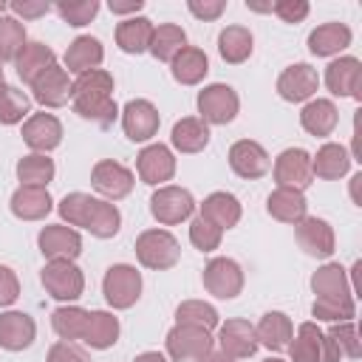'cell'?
Listing matches in <instances>:
<instances>
[{
	"instance_id": "6da1fadb",
	"label": "cell",
	"mask_w": 362,
	"mask_h": 362,
	"mask_svg": "<svg viewBox=\"0 0 362 362\" xmlns=\"http://www.w3.org/2000/svg\"><path fill=\"white\" fill-rule=\"evenodd\" d=\"M136 260L150 272H167L181 260V243L167 229H144L136 238Z\"/></svg>"
},
{
	"instance_id": "7a4b0ae2",
	"label": "cell",
	"mask_w": 362,
	"mask_h": 362,
	"mask_svg": "<svg viewBox=\"0 0 362 362\" xmlns=\"http://www.w3.org/2000/svg\"><path fill=\"white\" fill-rule=\"evenodd\" d=\"M40 280H42V288L62 305L76 303L85 291V274L74 260H48L42 266Z\"/></svg>"
},
{
	"instance_id": "3957f363",
	"label": "cell",
	"mask_w": 362,
	"mask_h": 362,
	"mask_svg": "<svg viewBox=\"0 0 362 362\" xmlns=\"http://www.w3.org/2000/svg\"><path fill=\"white\" fill-rule=\"evenodd\" d=\"M102 294L116 311L136 305L141 297V272L130 263H113L102 277Z\"/></svg>"
},
{
	"instance_id": "277c9868",
	"label": "cell",
	"mask_w": 362,
	"mask_h": 362,
	"mask_svg": "<svg viewBox=\"0 0 362 362\" xmlns=\"http://www.w3.org/2000/svg\"><path fill=\"white\" fill-rule=\"evenodd\" d=\"M195 198L189 189L175 187V184H164L150 195V215L161 223V226H175L181 221H189L195 212Z\"/></svg>"
},
{
	"instance_id": "5b68a950",
	"label": "cell",
	"mask_w": 362,
	"mask_h": 362,
	"mask_svg": "<svg viewBox=\"0 0 362 362\" xmlns=\"http://www.w3.org/2000/svg\"><path fill=\"white\" fill-rule=\"evenodd\" d=\"M164 345H167V356L173 362H198L201 356H206L212 351V331L175 322L167 331Z\"/></svg>"
},
{
	"instance_id": "8992f818",
	"label": "cell",
	"mask_w": 362,
	"mask_h": 362,
	"mask_svg": "<svg viewBox=\"0 0 362 362\" xmlns=\"http://www.w3.org/2000/svg\"><path fill=\"white\" fill-rule=\"evenodd\" d=\"M240 110V99L235 93L232 85L226 82H212L206 88L198 90V119L206 122V124H229L235 122Z\"/></svg>"
},
{
	"instance_id": "52a82bcc",
	"label": "cell",
	"mask_w": 362,
	"mask_h": 362,
	"mask_svg": "<svg viewBox=\"0 0 362 362\" xmlns=\"http://www.w3.org/2000/svg\"><path fill=\"white\" fill-rule=\"evenodd\" d=\"M90 187L102 195V201H122L133 192L136 175L124 164H119L113 158H102L90 170Z\"/></svg>"
},
{
	"instance_id": "ba28073f",
	"label": "cell",
	"mask_w": 362,
	"mask_h": 362,
	"mask_svg": "<svg viewBox=\"0 0 362 362\" xmlns=\"http://www.w3.org/2000/svg\"><path fill=\"white\" fill-rule=\"evenodd\" d=\"M201 280L215 300H235L243 291V269L232 257H212L204 266Z\"/></svg>"
},
{
	"instance_id": "9c48e42d",
	"label": "cell",
	"mask_w": 362,
	"mask_h": 362,
	"mask_svg": "<svg viewBox=\"0 0 362 362\" xmlns=\"http://www.w3.org/2000/svg\"><path fill=\"white\" fill-rule=\"evenodd\" d=\"M272 175L277 181V187H288V189H305L314 181L311 173V153H305L303 147H286L272 167Z\"/></svg>"
},
{
	"instance_id": "30bf717a",
	"label": "cell",
	"mask_w": 362,
	"mask_h": 362,
	"mask_svg": "<svg viewBox=\"0 0 362 362\" xmlns=\"http://www.w3.org/2000/svg\"><path fill=\"white\" fill-rule=\"evenodd\" d=\"M122 130L130 141H150L156 133H158V124H161V116H158V107L150 102V99H130L122 110Z\"/></svg>"
},
{
	"instance_id": "8fae6325",
	"label": "cell",
	"mask_w": 362,
	"mask_h": 362,
	"mask_svg": "<svg viewBox=\"0 0 362 362\" xmlns=\"http://www.w3.org/2000/svg\"><path fill=\"white\" fill-rule=\"evenodd\" d=\"M294 238H297L300 249L308 257H317V260H328L337 249V238H334L331 223L325 218H317V215H305L294 226Z\"/></svg>"
},
{
	"instance_id": "7c38bea8",
	"label": "cell",
	"mask_w": 362,
	"mask_h": 362,
	"mask_svg": "<svg viewBox=\"0 0 362 362\" xmlns=\"http://www.w3.org/2000/svg\"><path fill=\"white\" fill-rule=\"evenodd\" d=\"M37 246L45 260H76L82 255V235L65 223H48L37 235Z\"/></svg>"
},
{
	"instance_id": "4fadbf2b",
	"label": "cell",
	"mask_w": 362,
	"mask_h": 362,
	"mask_svg": "<svg viewBox=\"0 0 362 362\" xmlns=\"http://www.w3.org/2000/svg\"><path fill=\"white\" fill-rule=\"evenodd\" d=\"M317 88H320V74L308 62H294V65L283 68L280 76H277V93H280V99H286L291 105L308 102L317 93Z\"/></svg>"
},
{
	"instance_id": "5bb4252c",
	"label": "cell",
	"mask_w": 362,
	"mask_h": 362,
	"mask_svg": "<svg viewBox=\"0 0 362 362\" xmlns=\"http://www.w3.org/2000/svg\"><path fill=\"white\" fill-rule=\"evenodd\" d=\"M71 90H74V79L57 62L31 82V99L37 105H42V107H62V105H68L71 102Z\"/></svg>"
},
{
	"instance_id": "9a60e30c",
	"label": "cell",
	"mask_w": 362,
	"mask_h": 362,
	"mask_svg": "<svg viewBox=\"0 0 362 362\" xmlns=\"http://www.w3.org/2000/svg\"><path fill=\"white\" fill-rule=\"evenodd\" d=\"M136 173L150 187H164L175 175V156L167 144H147L136 156Z\"/></svg>"
},
{
	"instance_id": "2e32d148",
	"label": "cell",
	"mask_w": 362,
	"mask_h": 362,
	"mask_svg": "<svg viewBox=\"0 0 362 362\" xmlns=\"http://www.w3.org/2000/svg\"><path fill=\"white\" fill-rule=\"evenodd\" d=\"M23 141L31 153L48 156L62 141V122L54 113H31L23 122Z\"/></svg>"
},
{
	"instance_id": "e0dca14e",
	"label": "cell",
	"mask_w": 362,
	"mask_h": 362,
	"mask_svg": "<svg viewBox=\"0 0 362 362\" xmlns=\"http://www.w3.org/2000/svg\"><path fill=\"white\" fill-rule=\"evenodd\" d=\"M229 167H232L235 175H240L246 181H255V178H263L269 173L272 158H269V153L260 141L240 139L229 147Z\"/></svg>"
},
{
	"instance_id": "ac0fdd59",
	"label": "cell",
	"mask_w": 362,
	"mask_h": 362,
	"mask_svg": "<svg viewBox=\"0 0 362 362\" xmlns=\"http://www.w3.org/2000/svg\"><path fill=\"white\" fill-rule=\"evenodd\" d=\"M218 345L223 354H229L238 362L255 356V351L260 348L257 337H255V325L249 320H240V317H232L218 328Z\"/></svg>"
},
{
	"instance_id": "d6986e66",
	"label": "cell",
	"mask_w": 362,
	"mask_h": 362,
	"mask_svg": "<svg viewBox=\"0 0 362 362\" xmlns=\"http://www.w3.org/2000/svg\"><path fill=\"white\" fill-rule=\"evenodd\" d=\"M325 88L334 96L362 99V62L356 57H339L325 68Z\"/></svg>"
},
{
	"instance_id": "ffe728a7",
	"label": "cell",
	"mask_w": 362,
	"mask_h": 362,
	"mask_svg": "<svg viewBox=\"0 0 362 362\" xmlns=\"http://www.w3.org/2000/svg\"><path fill=\"white\" fill-rule=\"evenodd\" d=\"M37 339V322L25 311H3L0 314V348L3 351H25Z\"/></svg>"
},
{
	"instance_id": "44dd1931",
	"label": "cell",
	"mask_w": 362,
	"mask_h": 362,
	"mask_svg": "<svg viewBox=\"0 0 362 362\" xmlns=\"http://www.w3.org/2000/svg\"><path fill=\"white\" fill-rule=\"evenodd\" d=\"M51 206L54 201H51L48 187H28V184H20L8 201L11 215L20 221H42L51 212Z\"/></svg>"
},
{
	"instance_id": "7402d4cb",
	"label": "cell",
	"mask_w": 362,
	"mask_h": 362,
	"mask_svg": "<svg viewBox=\"0 0 362 362\" xmlns=\"http://www.w3.org/2000/svg\"><path fill=\"white\" fill-rule=\"evenodd\" d=\"M266 212L280 221V223H291L297 226L305 215H308V201H305V192L300 189H288V187H274L266 198Z\"/></svg>"
},
{
	"instance_id": "603a6c76",
	"label": "cell",
	"mask_w": 362,
	"mask_h": 362,
	"mask_svg": "<svg viewBox=\"0 0 362 362\" xmlns=\"http://www.w3.org/2000/svg\"><path fill=\"white\" fill-rule=\"evenodd\" d=\"M102 59H105V48H102V42L96 40V37H90V34H79L71 45H68V51H65V57H62V68L68 71V74H88V71H96L99 65H102Z\"/></svg>"
},
{
	"instance_id": "cb8c5ba5",
	"label": "cell",
	"mask_w": 362,
	"mask_h": 362,
	"mask_svg": "<svg viewBox=\"0 0 362 362\" xmlns=\"http://www.w3.org/2000/svg\"><path fill=\"white\" fill-rule=\"evenodd\" d=\"M240 215H243L240 201H238L232 192H226V189L209 192V195L204 198V204H201V218L209 221V223H215L221 232L238 226V223H240Z\"/></svg>"
},
{
	"instance_id": "d4e9b609",
	"label": "cell",
	"mask_w": 362,
	"mask_h": 362,
	"mask_svg": "<svg viewBox=\"0 0 362 362\" xmlns=\"http://www.w3.org/2000/svg\"><path fill=\"white\" fill-rule=\"evenodd\" d=\"M300 124L308 136H317V139H325L337 130L339 124V110L331 99H308L300 110Z\"/></svg>"
},
{
	"instance_id": "484cf974",
	"label": "cell",
	"mask_w": 362,
	"mask_h": 362,
	"mask_svg": "<svg viewBox=\"0 0 362 362\" xmlns=\"http://www.w3.org/2000/svg\"><path fill=\"white\" fill-rule=\"evenodd\" d=\"M311 291L314 297H322V300H354L348 272L339 263H322L311 274Z\"/></svg>"
},
{
	"instance_id": "4316f807",
	"label": "cell",
	"mask_w": 362,
	"mask_h": 362,
	"mask_svg": "<svg viewBox=\"0 0 362 362\" xmlns=\"http://www.w3.org/2000/svg\"><path fill=\"white\" fill-rule=\"evenodd\" d=\"M255 337H257V345L269 348V351H286L291 337H294V325H291V317L283 314V311H266L260 317V322L255 325Z\"/></svg>"
},
{
	"instance_id": "83f0119b",
	"label": "cell",
	"mask_w": 362,
	"mask_h": 362,
	"mask_svg": "<svg viewBox=\"0 0 362 362\" xmlns=\"http://www.w3.org/2000/svg\"><path fill=\"white\" fill-rule=\"evenodd\" d=\"M170 74L178 85H201L209 74V57L201 48L187 45L170 59Z\"/></svg>"
},
{
	"instance_id": "f1b7e54d",
	"label": "cell",
	"mask_w": 362,
	"mask_h": 362,
	"mask_svg": "<svg viewBox=\"0 0 362 362\" xmlns=\"http://www.w3.org/2000/svg\"><path fill=\"white\" fill-rule=\"evenodd\" d=\"M351 161H354V156H351L342 144L325 141V144L317 150V156H311V173H314V178L337 181V178H342V175L351 170Z\"/></svg>"
},
{
	"instance_id": "f546056e",
	"label": "cell",
	"mask_w": 362,
	"mask_h": 362,
	"mask_svg": "<svg viewBox=\"0 0 362 362\" xmlns=\"http://www.w3.org/2000/svg\"><path fill=\"white\" fill-rule=\"evenodd\" d=\"M354 40V31L345 23H322L308 34V51L314 57H334L345 51Z\"/></svg>"
},
{
	"instance_id": "4dcf8cb0",
	"label": "cell",
	"mask_w": 362,
	"mask_h": 362,
	"mask_svg": "<svg viewBox=\"0 0 362 362\" xmlns=\"http://www.w3.org/2000/svg\"><path fill=\"white\" fill-rule=\"evenodd\" d=\"M170 144L173 150L178 153H201L206 144H209V124L201 122L198 116H184L173 124V133H170Z\"/></svg>"
},
{
	"instance_id": "1f68e13d",
	"label": "cell",
	"mask_w": 362,
	"mask_h": 362,
	"mask_svg": "<svg viewBox=\"0 0 362 362\" xmlns=\"http://www.w3.org/2000/svg\"><path fill=\"white\" fill-rule=\"evenodd\" d=\"M153 28H156L153 20L144 17V14L124 17L116 25V45H119V51H124V54H144L147 45H150Z\"/></svg>"
},
{
	"instance_id": "d6a6232c",
	"label": "cell",
	"mask_w": 362,
	"mask_h": 362,
	"mask_svg": "<svg viewBox=\"0 0 362 362\" xmlns=\"http://www.w3.org/2000/svg\"><path fill=\"white\" fill-rule=\"evenodd\" d=\"M14 62H17V76H20L25 85H31L42 71H48V68L57 62V54H54L51 45L40 42V40H28Z\"/></svg>"
},
{
	"instance_id": "836d02e7",
	"label": "cell",
	"mask_w": 362,
	"mask_h": 362,
	"mask_svg": "<svg viewBox=\"0 0 362 362\" xmlns=\"http://www.w3.org/2000/svg\"><path fill=\"white\" fill-rule=\"evenodd\" d=\"M119 317L113 311H88V325L82 334V342L93 351H107L119 339Z\"/></svg>"
},
{
	"instance_id": "e575fe53",
	"label": "cell",
	"mask_w": 362,
	"mask_h": 362,
	"mask_svg": "<svg viewBox=\"0 0 362 362\" xmlns=\"http://www.w3.org/2000/svg\"><path fill=\"white\" fill-rule=\"evenodd\" d=\"M255 51V37L246 25H226L218 34V54L229 65H243Z\"/></svg>"
},
{
	"instance_id": "d590c367",
	"label": "cell",
	"mask_w": 362,
	"mask_h": 362,
	"mask_svg": "<svg viewBox=\"0 0 362 362\" xmlns=\"http://www.w3.org/2000/svg\"><path fill=\"white\" fill-rule=\"evenodd\" d=\"M71 105L76 110V116L99 124V127H110L119 119V105L113 102V96L105 93H82V96H71Z\"/></svg>"
},
{
	"instance_id": "8d00e7d4",
	"label": "cell",
	"mask_w": 362,
	"mask_h": 362,
	"mask_svg": "<svg viewBox=\"0 0 362 362\" xmlns=\"http://www.w3.org/2000/svg\"><path fill=\"white\" fill-rule=\"evenodd\" d=\"M181 48H187V31L175 23H161L153 28V37H150V45L147 51L158 59V62H170Z\"/></svg>"
},
{
	"instance_id": "74e56055",
	"label": "cell",
	"mask_w": 362,
	"mask_h": 362,
	"mask_svg": "<svg viewBox=\"0 0 362 362\" xmlns=\"http://www.w3.org/2000/svg\"><path fill=\"white\" fill-rule=\"evenodd\" d=\"M288 356L291 362H320L322 356V331L317 322H300L297 334L288 342Z\"/></svg>"
},
{
	"instance_id": "f35d334b",
	"label": "cell",
	"mask_w": 362,
	"mask_h": 362,
	"mask_svg": "<svg viewBox=\"0 0 362 362\" xmlns=\"http://www.w3.org/2000/svg\"><path fill=\"white\" fill-rule=\"evenodd\" d=\"M85 325H88V308H82V305L68 303V305L54 308V314H51V328H54V334H57L59 339H65V342L82 339Z\"/></svg>"
},
{
	"instance_id": "ab89813d",
	"label": "cell",
	"mask_w": 362,
	"mask_h": 362,
	"mask_svg": "<svg viewBox=\"0 0 362 362\" xmlns=\"http://www.w3.org/2000/svg\"><path fill=\"white\" fill-rule=\"evenodd\" d=\"M54 158L42 156V153H28L17 161V178L20 184H28V187H48L54 181Z\"/></svg>"
},
{
	"instance_id": "60d3db41",
	"label": "cell",
	"mask_w": 362,
	"mask_h": 362,
	"mask_svg": "<svg viewBox=\"0 0 362 362\" xmlns=\"http://www.w3.org/2000/svg\"><path fill=\"white\" fill-rule=\"evenodd\" d=\"M96 201H99V198H93V195H88V192H68V195L59 201L57 212H59V218H62L68 226L88 229L90 215H93V209H96Z\"/></svg>"
},
{
	"instance_id": "b9f144b4",
	"label": "cell",
	"mask_w": 362,
	"mask_h": 362,
	"mask_svg": "<svg viewBox=\"0 0 362 362\" xmlns=\"http://www.w3.org/2000/svg\"><path fill=\"white\" fill-rule=\"evenodd\" d=\"M28 116H31V99L20 88L3 82L0 85V124H20Z\"/></svg>"
},
{
	"instance_id": "7bdbcfd3",
	"label": "cell",
	"mask_w": 362,
	"mask_h": 362,
	"mask_svg": "<svg viewBox=\"0 0 362 362\" xmlns=\"http://www.w3.org/2000/svg\"><path fill=\"white\" fill-rule=\"evenodd\" d=\"M175 322L181 325H198V328H218L221 325V314L215 305L204 303V300H184L178 308H175Z\"/></svg>"
},
{
	"instance_id": "ee69618b",
	"label": "cell",
	"mask_w": 362,
	"mask_h": 362,
	"mask_svg": "<svg viewBox=\"0 0 362 362\" xmlns=\"http://www.w3.org/2000/svg\"><path fill=\"white\" fill-rule=\"evenodd\" d=\"M119 229H122V212H119V206L99 198V201H96V209H93V215H90V223H88L85 232H90V235L99 238V240H107V238L119 235Z\"/></svg>"
},
{
	"instance_id": "f6af8a7d",
	"label": "cell",
	"mask_w": 362,
	"mask_h": 362,
	"mask_svg": "<svg viewBox=\"0 0 362 362\" xmlns=\"http://www.w3.org/2000/svg\"><path fill=\"white\" fill-rule=\"evenodd\" d=\"M25 25L11 17V14H3L0 17V62H11L20 57L23 45H25Z\"/></svg>"
},
{
	"instance_id": "bcb514c9",
	"label": "cell",
	"mask_w": 362,
	"mask_h": 362,
	"mask_svg": "<svg viewBox=\"0 0 362 362\" xmlns=\"http://www.w3.org/2000/svg\"><path fill=\"white\" fill-rule=\"evenodd\" d=\"M311 317L322 320V322H345V320L356 317V303L354 300H322V297H314Z\"/></svg>"
},
{
	"instance_id": "7dc6e473",
	"label": "cell",
	"mask_w": 362,
	"mask_h": 362,
	"mask_svg": "<svg viewBox=\"0 0 362 362\" xmlns=\"http://www.w3.org/2000/svg\"><path fill=\"white\" fill-rule=\"evenodd\" d=\"M99 8H102L99 0H71V3H57L54 6V11L59 14V20L68 23V25H74V28L88 25L99 14Z\"/></svg>"
},
{
	"instance_id": "c3c4849f",
	"label": "cell",
	"mask_w": 362,
	"mask_h": 362,
	"mask_svg": "<svg viewBox=\"0 0 362 362\" xmlns=\"http://www.w3.org/2000/svg\"><path fill=\"white\" fill-rule=\"evenodd\" d=\"M82 93H105V96H113V74L105 71V68L79 74V76L74 79L71 96H82Z\"/></svg>"
},
{
	"instance_id": "681fc988",
	"label": "cell",
	"mask_w": 362,
	"mask_h": 362,
	"mask_svg": "<svg viewBox=\"0 0 362 362\" xmlns=\"http://www.w3.org/2000/svg\"><path fill=\"white\" fill-rule=\"evenodd\" d=\"M325 334L337 342V348L342 351V359H359V331H356L354 320L331 322V328Z\"/></svg>"
},
{
	"instance_id": "f907efd6",
	"label": "cell",
	"mask_w": 362,
	"mask_h": 362,
	"mask_svg": "<svg viewBox=\"0 0 362 362\" xmlns=\"http://www.w3.org/2000/svg\"><path fill=\"white\" fill-rule=\"evenodd\" d=\"M221 238H223V232H221L215 223L204 221L201 215L192 218V223H189V243H192L198 252H215V249L221 246Z\"/></svg>"
},
{
	"instance_id": "816d5d0a",
	"label": "cell",
	"mask_w": 362,
	"mask_h": 362,
	"mask_svg": "<svg viewBox=\"0 0 362 362\" xmlns=\"http://www.w3.org/2000/svg\"><path fill=\"white\" fill-rule=\"evenodd\" d=\"M272 11L283 20V23H303L305 17H308V11H311V6H308V0H277V3H272Z\"/></svg>"
},
{
	"instance_id": "f5cc1de1",
	"label": "cell",
	"mask_w": 362,
	"mask_h": 362,
	"mask_svg": "<svg viewBox=\"0 0 362 362\" xmlns=\"http://www.w3.org/2000/svg\"><path fill=\"white\" fill-rule=\"evenodd\" d=\"M45 362H90V356H88L76 342L59 339V342H54V345L48 348Z\"/></svg>"
},
{
	"instance_id": "db71d44e",
	"label": "cell",
	"mask_w": 362,
	"mask_h": 362,
	"mask_svg": "<svg viewBox=\"0 0 362 362\" xmlns=\"http://www.w3.org/2000/svg\"><path fill=\"white\" fill-rule=\"evenodd\" d=\"M54 6L51 3H45V0H14V3H8V11H11V17H23V20H37V17H45L48 11H51Z\"/></svg>"
},
{
	"instance_id": "11a10c76",
	"label": "cell",
	"mask_w": 362,
	"mask_h": 362,
	"mask_svg": "<svg viewBox=\"0 0 362 362\" xmlns=\"http://www.w3.org/2000/svg\"><path fill=\"white\" fill-rule=\"evenodd\" d=\"M17 297H20V280H17V272L8 269V266H0V308L14 305Z\"/></svg>"
},
{
	"instance_id": "9f6ffc18",
	"label": "cell",
	"mask_w": 362,
	"mask_h": 362,
	"mask_svg": "<svg viewBox=\"0 0 362 362\" xmlns=\"http://www.w3.org/2000/svg\"><path fill=\"white\" fill-rule=\"evenodd\" d=\"M187 8H189L192 17L209 23V20H218L226 11V0H187Z\"/></svg>"
},
{
	"instance_id": "6f0895ef",
	"label": "cell",
	"mask_w": 362,
	"mask_h": 362,
	"mask_svg": "<svg viewBox=\"0 0 362 362\" xmlns=\"http://www.w3.org/2000/svg\"><path fill=\"white\" fill-rule=\"evenodd\" d=\"M107 8L113 14H130V17H136L144 8V0H110Z\"/></svg>"
},
{
	"instance_id": "680465c9",
	"label": "cell",
	"mask_w": 362,
	"mask_h": 362,
	"mask_svg": "<svg viewBox=\"0 0 362 362\" xmlns=\"http://www.w3.org/2000/svg\"><path fill=\"white\" fill-rule=\"evenodd\" d=\"M320 362H342V351L337 348V342L322 331V356Z\"/></svg>"
},
{
	"instance_id": "91938a15",
	"label": "cell",
	"mask_w": 362,
	"mask_h": 362,
	"mask_svg": "<svg viewBox=\"0 0 362 362\" xmlns=\"http://www.w3.org/2000/svg\"><path fill=\"white\" fill-rule=\"evenodd\" d=\"M198 362H238V359H232L229 354H223V351L218 348V351H209L206 356H201Z\"/></svg>"
},
{
	"instance_id": "94428289",
	"label": "cell",
	"mask_w": 362,
	"mask_h": 362,
	"mask_svg": "<svg viewBox=\"0 0 362 362\" xmlns=\"http://www.w3.org/2000/svg\"><path fill=\"white\" fill-rule=\"evenodd\" d=\"M133 362H167V356L158 354V351H144V354H139Z\"/></svg>"
},
{
	"instance_id": "6125c7cd",
	"label": "cell",
	"mask_w": 362,
	"mask_h": 362,
	"mask_svg": "<svg viewBox=\"0 0 362 362\" xmlns=\"http://www.w3.org/2000/svg\"><path fill=\"white\" fill-rule=\"evenodd\" d=\"M359 184H362V173H356V175L351 178V198H354V204H356V206H362V198H359Z\"/></svg>"
},
{
	"instance_id": "be15d7a7",
	"label": "cell",
	"mask_w": 362,
	"mask_h": 362,
	"mask_svg": "<svg viewBox=\"0 0 362 362\" xmlns=\"http://www.w3.org/2000/svg\"><path fill=\"white\" fill-rule=\"evenodd\" d=\"M6 8H8V3H3V0H0V17H3V11H6Z\"/></svg>"
},
{
	"instance_id": "e7e4bbea",
	"label": "cell",
	"mask_w": 362,
	"mask_h": 362,
	"mask_svg": "<svg viewBox=\"0 0 362 362\" xmlns=\"http://www.w3.org/2000/svg\"><path fill=\"white\" fill-rule=\"evenodd\" d=\"M263 362H283V359H277V356H269V359H263Z\"/></svg>"
},
{
	"instance_id": "03108f58",
	"label": "cell",
	"mask_w": 362,
	"mask_h": 362,
	"mask_svg": "<svg viewBox=\"0 0 362 362\" xmlns=\"http://www.w3.org/2000/svg\"><path fill=\"white\" fill-rule=\"evenodd\" d=\"M6 82V76H3V62H0V85Z\"/></svg>"
}]
</instances>
